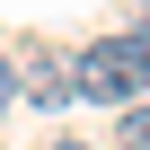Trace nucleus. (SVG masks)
<instances>
[{
    "instance_id": "f257e3e1",
    "label": "nucleus",
    "mask_w": 150,
    "mask_h": 150,
    "mask_svg": "<svg viewBox=\"0 0 150 150\" xmlns=\"http://www.w3.org/2000/svg\"><path fill=\"white\" fill-rule=\"evenodd\" d=\"M71 88L88 106H141L150 97V44L141 35H97L80 62H71Z\"/></svg>"
},
{
    "instance_id": "f03ea898",
    "label": "nucleus",
    "mask_w": 150,
    "mask_h": 150,
    "mask_svg": "<svg viewBox=\"0 0 150 150\" xmlns=\"http://www.w3.org/2000/svg\"><path fill=\"white\" fill-rule=\"evenodd\" d=\"M18 97H27V106H44V115H62L71 97H80V88H71V62H62V53H35V62L18 71Z\"/></svg>"
},
{
    "instance_id": "7ed1b4c3",
    "label": "nucleus",
    "mask_w": 150,
    "mask_h": 150,
    "mask_svg": "<svg viewBox=\"0 0 150 150\" xmlns=\"http://www.w3.org/2000/svg\"><path fill=\"white\" fill-rule=\"evenodd\" d=\"M115 141H124V150H150V97H141V106H124V124H115Z\"/></svg>"
},
{
    "instance_id": "20e7f679",
    "label": "nucleus",
    "mask_w": 150,
    "mask_h": 150,
    "mask_svg": "<svg viewBox=\"0 0 150 150\" xmlns=\"http://www.w3.org/2000/svg\"><path fill=\"white\" fill-rule=\"evenodd\" d=\"M18 97V71H9V53H0V106H9Z\"/></svg>"
},
{
    "instance_id": "39448f33",
    "label": "nucleus",
    "mask_w": 150,
    "mask_h": 150,
    "mask_svg": "<svg viewBox=\"0 0 150 150\" xmlns=\"http://www.w3.org/2000/svg\"><path fill=\"white\" fill-rule=\"evenodd\" d=\"M132 35H141V44H150V0H141V27H132Z\"/></svg>"
},
{
    "instance_id": "423d86ee",
    "label": "nucleus",
    "mask_w": 150,
    "mask_h": 150,
    "mask_svg": "<svg viewBox=\"0 0 150 150\" xmlns=\"http://www.w3.org/2000/svg\"><path fill=\"white\" fill-rule=\"evenodd\" d=\"M44 150H88V141H44Z\"/></svg>"
}]
</instances>
